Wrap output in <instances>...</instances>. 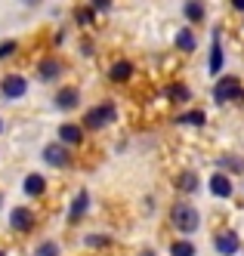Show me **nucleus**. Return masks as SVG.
<instances>
[{
    "instance_id": "1",
    "label": "nucleus",
    "mask_w": 244,
    "mask_h": 256,
    "mask_svg": "<svg viewBox=\"0 0 244 256\" xmlns=\"http://www.w3.org/2000/svg\"><path fill=\"white\" fill-rule=\"evenodd\" d=\"M170 222L179 228V232H195L198 226H201V213L192 207V204H173V210H170Z\"/></svg>"
},
{
    "instance_id": "2",
    "label": "nucleus",
    "mask_w": 244,
    "mask_h": 256,
    "mask_svg": "<svg viewBox=\"0 0 244 256\" xmlns=\"http://www.w3.org/2000/svg\"><path fill=\"white\" fill-rule=\"evenodd\" d=\"M115 120V105H96V108H90L87 112V118H84V126L87 130H99V126H105V124H111Z\"/></svg>"
},
{
    "instance_id": "3",
    "label": "nucleus",
    "mask_w": 244,
    "mask_h": 256,
    "mask_svg": "<svg viewBox=\"0 0 244 256\" xmlns=\"http://www.w3.org/2000/svg\"><path fill=\"white\" fill-rule=\"evenodd\" d=\"M238 96H244V90H241V84H238V78H222L219 84H216V90H213V99L216 102H229V99H238Z\"/></svg>"
},
{
    "instance_id": "4",
    "label": "nucleus",
    "mask_w": 244,
    "mask_h": 256,
    "mask_svg": "<svg viewBox=\"0 0 244 256\" xmlns=\"http://www.w3.org/2000/svg\"><path fill=\"white\" fill-rule=\"evenodd\" d=\"M0 93H4L7 99H19L28 93V80L22 74H7L4 80H0Z\"/></svg>"
},
{
    "instance_id": "5",
    "label": "nucleus",
    "mask_w": 244,
    "mask_h": 256,
    "mask_svg": "<svg viewBox=\"0 0 244 256\" xmlns=\"http://www.w3.org/2000/svg\"><path fill=\"white\" fill-rule=\"evenodd\" d=\"M44 160L50 164V167H68V164H71L68 145H62V142H53V145H47V148H44Z\"/></svg>"
},
{
    "instance_id": "6",
    "label": "nucleus",
    "mask_w": 244,
    "mask_h": 256,
    "mask_svg": "<svg viewBox=\"0 0 244 256\" xmlns=\"http://www.w3.org/2000/svg\"><path fill=\"white\" fill-rule=\"evenodd\" d=\"M213 247H216V253H222V256H235L241 244H238V234H235V232H219L216 241H213Z\"/></svg>"
},
{
    "instance_id": "7",
    "label": "nucleus",
    "mask_w": 244,
    "mask_h": 256,
    "mask_svg": "<svg viewBox=\"0 0 244 256\" xmlns=\"http://www.w3.org/2000/svg\"><path fill=\"white\" fill-rule=\"evenodd\" d=\"M59 142L62 145H81L84 142V126H78V124H62L59 126Z\"/></svg>"
},
{
    "instance_id": "8",
    "label": "nucleus",
    "mask_w": 244,
    "mask_h": 256,
    "mask_svg": "<svg viewBox=\"0 0 244 256\" xmlns=\"http://www.w3.org/2000/svg\"><path fill=\"white\" fill-rule=\"evenodd\" d=\"M78 102H81V93H78L74 86H65V90H59V93H56V108H62V112L78 108Z\"/></svg>"
},
{
    "instance_id": "9",
    "label": "nucleus",
    "mask_w": 244,
    "mask_h": 256,
    "mask_svg": "<svg viewBox=\"0 0 244 256\" xmlns=\"http://www.w3.org/2000/svg\"><path fill=\"white\" fill-rule=\"evenodd\" d=\"M173 186H176V192H185V194H195L198 188H201V179L192 173V170H185V173H179L176 179H173Z\"/></svg>"
},
{
    "instance_id": "10",
    "label": "nucleus",
    "mask_w": 244,
    "mask_h": 256,
    "mask_svg": "<svg viewBox=\"0 0 244 256\" xmlns=\"http://www.w3.org/2000/svg\"><path fill=\"white\" fill-rule=\"evenodd\" d=\"M10 226H13L16 232H28V228L34 226V213L25 210V207H16L13 216H10Z\"/></svg>"
},
{
    "instance_id": "11",
    "label": "nucleus",
    "mask_w": 244,
    "mask_h": 256,
    "mask_svg": "<svg viewBox=\"0 0 244 256\" xmlns=\"http://www.w3.org/2000/svg\"><path fill=\"white\" fill-rule=\"evenodd\" d=\"M210 192H213L216 198H229V194H232L229 176H226V173H213V176H210Z\"/></svg>"
},
{
    "instance_id": "12",
    "label": "nucleus",
    "mask_w": 244,
    "mask_h": 256,
    "mask_svg": "<svg viewBox=\"0 0 244 256\" xmlns=\"http://www.w3.org/2000/svg\"><path fill=\"white\" fill-rule=\"evenodd\" d=\"M22 188H25L28 194H34V198H37V194H44V192H47V179H44L41 173H28V176H25V182H22Z\"/></svg>"
},
{
    "instance_id": "13",
    "label": "nucleus",
    "mask_w": 244,
    "mask_h": 256,
    "mask_svg": "<svg viewBox=\"0 0 244 256\" xmlns=\"http://www.w3.org/2000/svg\"><path fill=\"white\" fill-rule=\"evenodd\" d=\"M222 71V46H219V31H213V46H210V74Z\"/></svg>"
},
{
    "instance_id": "14",
    "label": "nucleus",
    "mask_w": 244,
    "mask_h": 256,
    "mask_svg": "<svg viewBox=\"0 0 244 256\" xmlns=\"http://www.w3.org/2000/svg\"><path fill=\"white\" fill-rule=\"evenodd\" d=\"M130 74H133V65H130V62H115V65H111V71H108V78L115 80V84L130 80Z\"/></svg>"
},
{
    "instance_id": "15",
    "label": "nucleus",
    "mask_w": 244,
    "mask_h": 256,
    "mask_svg": "<svg viewBox=\"0 0 244 256\" xmlns=\"http://www.w3.org/2000/svg\"><path fill=\"white\" fill-rule=\"evenodd\" d=\"M87 204H90V194L87 192H78V198H74V204H71V222H78V219H84V213H87Z\"/></svg>"
},
{
    "instance_id": "16",
    "label": "nucleus",
    "mask_w": 244,
    "mask_h": 256,
    "mask_svg": "<svg viewBox=\"0 0 244 256\" xmlns=\"http://www.w3.org/2000/svg\"><path fill=\"white\" fill-rule=\"evenodd\" d=\"M167 96H170L173 102H189L192 99V90L185 86V84H170V86H167Z\"/></svg>"
},
{
    "instance_id": "17",
    "label": "nucleus",
    "mask_w": 244,
    "mask_h": 256,
    "mask_svg": "<svg viewBox=\"0 0 244 256\" xmlns=\"http://www.w3.org/2000/svg\"><path fill=\"white\" fill-rule=\"evenodd\" d=\"M176 46H179L182 52H192V50H195V38H192L189 28H179V31H176Z\"/></svg>"
},
{
    "instance_id": "18",
    "label": "nucleus",
    "mask_w": 244,
    "mask_h": 256,
    "mask_svg": "<svg viewBox=\"0 0 244 256\" xmlns=\"http://www.w3.org/2000/svg\"><path fill=\"white\" fill-rule=\"evenodd\" d=\"M185 19L189 22H201L204 19V6L198 4V0H189V4H185Z\"/></svg>"
},
{
    "instance_id": "19",
    "label": "nucleus",
    "mask_w": 244,
    "mask_h": 256,
    "mask_svg": "<svg viewBox=\"0 0 244 256\" xmlns=\"http://www.w3.org/2000/svg\"><path fill=\"white\" fill-rule=\"evenodd\" d=\"M179 124H189V126H204V120H207V118H204V112H185L182 118H176Z\"/></svg>"
},
{
    "instance_id": "20",
    "label": "nucleus",
    "mask_w": 244,
    "mask_h": 256,
    "mask_svg": "<svg viewBox=\"0 0 244 256\" xmlns=\"http://www.w3.org/2000/svg\"><path fill=\"white\" fill-rule=\"evenodd\" d=\"M170 256H195V244L192 241H176L170 247Z\"/></svg>"
},
{
    "instance_id": "21",
    "label": "nucleus",
    "mask_w": 244,
    "mask_h": 256,
    "mask_svg": "<svg viewBox=\"0 0 244 256\" xmlns=\"http://www.w3.org/2000/svg\"><path fill=\"white\" fill-rule=\"evenodd\" d=\"M41 78H44V80H50V78H59V62L47 59V62L41 65Z\"/></svg>"
},
{
    "instance_id": "22",
    "label": "nucleus",
    "mask_w": 244,
    "mask_h": 256,
    "mask_svg": "<svg viewBox=\"0 0 244 256\" xmlns=\"http://www.w3.org/2000/svg\"><path fill=\"white\" fill-rule=\"evenodd\" d=\"M87 244H90V247H105V244H108V238H105V234H90V238H87Z\"/></svg>"
},
{
    "instance_id": "23",
    "label": "nucleus",
    "mask_w": 244,
    "mask_h": 256,
    "mask_svg": "<svg viewBox=\"0 0 244 256\" xmlns=\"http://www.w3.org/2000/svg\"><path fill=\"white\" fill-rule=\"evenodd\" d=\"M93 22V10H78V25H90Z\"/></svg>"
},
{
    "instance_id": "24",
    "label": "nucleus",
    "mask_w": 244,
    "mask_h": 256,
    "mask_svg": "<svg viewBox=\"0 0 244 256\" xmlns=\"http://www.w3.org/2000/svg\"><path fill=\"white\" fill-rule=\"evenodd\" d=\"M222 167H229V170H241V158H222Z\"/></svg>"
},
{
    "instance_id": "25",
    "label": "nucleus",
    "mask_w": 244,
    "mask_h": 256,
    "mask_svg": "<svg viewBox=\"0 0 244 256\" xmlns=\"http://www.w3.org/2000/svg\"><path fill=\"white\" fill-rule=\"evenodd\" d=\"M16 52V44L13 40H7V44H0V59H7V56H13Z\"/></svg>"
},
{
    "instance_id": "26",
    "label": "nucleus",
    "mask_w": 244,
    "mask_h": 256,
    "mask_svg": "<svg viewBox=\"0 0 244 256\" xmlns=\"http://www.w3.org/2000/svg\"><path fill=\"white\" fill-rule=\"evenodd\" d=\"M59 250H56V244H44L41 250H37V256H56Z\"/></svg>"
},
{
    "instance_id": "27",
    "label": "nucleus",
    "mask_w": 244,
    "mask_h": 256,
    "mask_svg": "<svg viewBox=\"0 0 244 256\" xmlns=\"http://www.w3.org/2000/svg\"><path fill=\"white\" fill-rule=\"evenodd\" d=\"M93 10H108V0H93Z\"/></svg>"
},
{
    "instance_id": "28",
    "label": "nucleus",
    "mask_w": 244,
    "mask_h": 256,
    "mask_svg": "<svg viewBox=\"0 0 244 256\" xmlns=\"http://www.w3.org/2000/svg\"><path fill=\"white\" fill-rule=\"evenodd\" d=\"M232 6H235L238 12H244V0H232Z\"/></svg>"
},
{
    "instance_id": "29",
    "label": "nucleus",
    "mask_w": 244,
    "mask_h": 256,
    "mask_svg": "<svg viewBox=\"0 0 244 256\" xmlns=\"http://www.w3.org/2000/svg\"><path fill=\"white\" fill-rule=\"evenodd\" d=\"M22 4H25V6H37V4H41V0H22Z\"/></svg>"
},
{
    "instance_id": "30",
    "label": "nucleus",
    "mask_w": 244,
    "mask_h": 256,
    "mask_svg": "<svg viewBox=\"0 0 244 256\" xmlns=\"http://www.w3.org/2000/svg\"><path fill=\"white\" fill-rule=\"evenodd\" d=\"M0 133H4V118H0Z\"/></svg>"
},
{
    "instance_id": "31",
    "label": "nucleus",
    "mask_w": 244,
    "mask_h": 256,
    "mask_svg": "<svg viewBox=\"0 0 244 256\" xmlns=\"http://www.w3.org/2000/svg\"><path fill=\"white\" fill-rule=\"evenodd\" d=\"M142 256H155V253H148V250H145V253H142Z\"/></svg>"
},
{
    "instance_id": "32",
    "label": "nucleus",
    "mask_w": 244,
    "mask_h": 256,
    "mask_svg": "<svg viewBox=\"0 0 244 256\" xmlns=\"http://www.w3.org/2000/svg\"><path fill=\"white\" fill-rule=\"evenodd\" d=\"M0 256H7V253H4V250H0Z\"/></svg>"
},
{
    "instance_id": "33",
    "label": "nucleus",
    "mask_w": 244,
    "mask_h": 256,
    "mask_svg": "<svg viewBox=\"0 0 244 256\" xmlns=\"http://www.w3.org/2000/svg\"><path fill=\"white\" fill-rule=\"evenodd\" d=\"M0 200H4V198H0Z\"/></svg>"
}]
</instances>
